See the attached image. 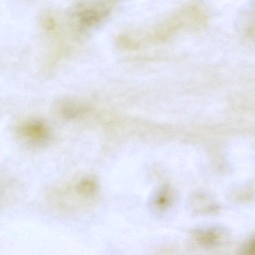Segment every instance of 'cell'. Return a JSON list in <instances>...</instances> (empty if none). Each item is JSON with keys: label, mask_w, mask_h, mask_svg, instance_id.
<instances>
[{"label": "cell", "mask_w": 255, "mask_h": 255, "mask_svg": "<svg viewBox=\"0 0 255 255\" xmlns=\"http://www.w3.org/2000/svg\"><path fill=\"white\" fill-rule=\"evenodd\" d=\"M241 20V34L247 38L255 39V2L243 14Z\"/></svg>", "instance_id": "cell-2"}, {"label": "cell", "mask_w": 255, "mask_h": 255, "mask_svg": "<svg viewBox=\"0 0 255 255\" xmlns=\"http://www.w3.org/2000/svg\"><path fill=\"white\" fill-rule=\"evenodd\" d=\"M207 21V16L202 9L197 6H190L166 20L157 29L154 36L158 40H164L184 27L200 28Z\"/></svg>", "instance_id": "cell-1"}, {"label": "cell", "mask_w": 255, "mask_h": 255, "mask_svg": "<svg viewBox=\"0 0 255 255\" xmlns=\"http://www.w3.org/2000/svg\"><path fill=\"white\" fill-rule=\"evenodd\" d=\"M22 130L24 136L34 141L43 139L47 135L45 127L39 122L30 123L24 126Z\"/></svg>", "instance_id": "cell-3"}]
</instances>
